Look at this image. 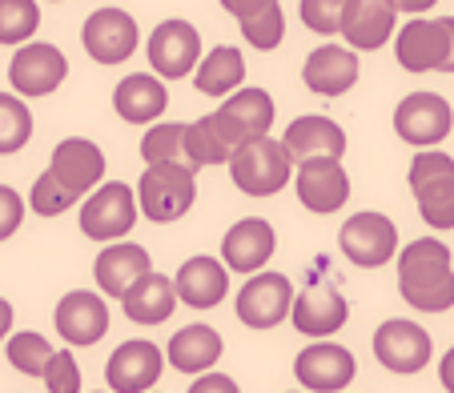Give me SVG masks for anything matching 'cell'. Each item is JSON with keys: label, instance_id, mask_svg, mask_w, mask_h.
<instances>
[{"label": "cell", "instance_id": "6da1fadb", "mask_svg": "<svg viewBox=\"0 0 454 393\" xmlns=\"http://www.w3.org/2000/svg\"><path fill=\"white\" fill-rule=\"evenodd\" d=\"M398 293L422 313L454 309V257L438 237H419L398 253Z\"/></svg>", "mask_w": 454, "mask_h": 393}, {"label": "cell", "instance_id": "7a4b0ae2", "mask_svg": "<svg viewBox=\"0 0 454 393\" xmlns=\"http://www.w3.org/2000/svg\"><path fill=\"white\" fill-rule=\"evenodd\" d=\"M198 196V173L185 161L145 165L137 181V213H145L153 225H169L193 209Z\"/></svg>", "mask_w": 454, "mask_h": 393}, {"label": "cell", "instance_id": "3957f363", "mask_svg": "<svg viewBox=\"0 0 454 393\" xmlns=\"http://www.w3.org/2000/svg\"><path fill=\"white\" fill-rule=\"evenodd\" d=\"M230 173H233V185L246 196H274L290 185L294 161L286 157L282 141L254 137L230 157Z\"/></svg>", "mask_w": 454, "mask_h": 393}, {"label": "cell", "instance_id": "277c9868", "mask_svg": "<svg viewBox=\"0 0 454 393\" xmlns=\"http://www.w3.org/2000/svg\"><path fill=\"white\" fill-rule=\"evenodd\" d=\"M137 225V193L125 181H101L81 205V233L93 241H121Z\"/></svg>", "mask_w": 454, "mask_h": 393}, {"label": "cell", "instance_id": "5b68a950", "mask_svg": "<svg viewBox=\"0 0 454 393\" xmlns=\"http://www.w3.org/2000/svg\"><path fill=\"white\" fill-rule=\"evenodd\" d=\"M338 249L350 266L358 269H378L386 266L390 257H398V225L386 213H354L346 217V225L338 229Z\"/></svg>", "mask_w": 454, "mask_h": 393}, {"label": "cell", "instance_id": "8992f818", "mask_svg": "<svg viewBox=\"0 0 454 393\" xmlns=\"http://www.w3.org/2000/svg\"><path fill=\"white\" fill-rule=\"evenodd\" d=\"M290 305H294V285L286 274H249V281L238 289V321L249 325V329H274L290 317Z\"/></svg>", "mask_w": 454, "mask_h": 393}, {"label": "cell", "instance_id": "52a82bcc", "mask_svg": "<svg viewBox=\"0 0 454 393\" xmlns=\"http://www.w3.org/2000/svg\"><path fill=\"white\" fill-rule=\"evenodd\" d=\"M430 353H434V345H430V334L419 321L390 317V321H382L374 329V358L390 374H403V377L419 374V369L430 366Z\"/></svg>", "mask_w": 454, "mask_h": 393}, {"label": "cell", "instance_id": "ba28073f", "mask_svg": "<svg viewBox=\"0 0 454 393\" xmlns=\"http://www.w3.org/2000/svg\"><path fill=\"white\" fill-rule=\"evenodd\" d=\"M450 128H454V109L438 93H411L395 109V133L406 145L430 149L450 137Z\"/></svg>", "mask_w": 454, "mask_h": 393}, {"label": "cell", "instance_id": "9c48e42d", "mask_svg": "<svg viewBox=\"0 0 454 393\" xmlns=\"http://www.w3.org/2000/svg\"><path fill=\"white\" fill-rule=\"evenodd\" d=\"M65 77H69L65 52L44 41H25L9 65V85L17 89L20 96H49L65 85Z\"/></svg>", "mask_w": 454, "mask_h": 393}, {"label": "cell", "instance_id": "30bf717a", "mask_svg": "<svg viewBox=\"0 0 454 393\" xmlns=\"http://www.w3.org/2000/svg\"><path fill=\"white\" fill-rule=\"evenodd\" d=\"M294 189H298L301 205L322 217L338 213V209L350 201V177H346L338 157H306V161H298Z\"/></svg>", "mask_w": 454, "mask_h": 393}, {"label": "cell", "instance_id": "8fae6325", "mask_svg": "<svg viewBox=\"0 0 454 393\" xmlns=\"http://www.w3.org/2000/svg\"><path fill=\"white\" fill-rule=\"evenodd\" d=\"M149 65L161 81H181L198 69L201 60V33L189 20H161L149 36Z\"/></svg>", "mask_w": 454, "mask_h": 393}, {"label": "cell", "instance_id": "7c38bea8", "mask_svg": "<svg viewBox=\"0 0 454 393\" xmlns=\"http://www.w3.org/2000/svg\"><path fill=\"white\" fill-rule=\"evenodd\" d=\"M358 366H354V353L346 345H334V342H314L294 358V377L306 385L309 393H342L346 385L354 381Z\"/></svg>", "mask_w": 454, "mask_h": 393}, {"label": "cell", "instance_id": "4fadbf2b", "mask_svg": "<svg viewBox=\"0 0 454 393\" xmlns=\"http://www.w3.org/2000/svg\"><path fill=\"white\" fill-rule=\"evenodd\" d=\"M49 173L60 189L69 196H85L101 185L105 177V153L101 145H93L89 137H65L57 149H52V161H49Z\"/></svg>", "mask_w": 454, "mask_h": 393}, {"label": "cell", "instance_id": "5bb4252c", "mask_svg": "<svg viewBox=\"0 0 454 393\" xmlns=\"http://www.w3.org/2000/svg\"><path fill=\"white\" fill-rule=\"evenodd\" d=\"M81 41L97 65H125L137 52V20L125 9H97L81 28Z\"/></svg>", "mask_w": 454, "mask_h": 393}, {"label": "cell", "instance_id": "9a60e30c", "mask_svg": "<svg viewBox=\"0 0 454 393\" xmlns=\"http://www.w3.org/2000/svg\"><path fill=\"white\" fill-rule=\"evenodd\" d=\"M57 334L69 345L85 350V345H97L105 334H109V305H105L101 293L93 289H73L57 301Z\"/></svg>", "mask_w": 454, "mask_h": 393}, {"label": "cell", "instance_id": "2e32d148", "mask_svg": "<svg viewBox=\"0 0 454 393\" xmlns=\"http://www.w3.org/2000/svg\"><path fill=\"white\" fill-rule=\"evenodd\" d=\"M165 353L153 342H125L113 350L109 366H105V385L109 393H149L161 381Z\"/></svg>", "mask_w": 454, "mask_h": 393}, {"label": "cell", "instance_id": "e0dca14e", "mask_svg": "<svg viewBox=\"0 0 454 393\" xmlns=\"http://www.w3.org/2000/svg\"><path fill=\"white\" fill-rule=\"evenodd\" d=\"M446 49H450V33L446 20H422L414 17L411 25H403L395 33V57L406 73H442L446 65Z\"/></svg>", "mask_w": 454, "mask_h": 393}, {"label": "cell", "instance_id": "ac0fdd59", "mask_svg": "<svg viewBox=\"0 0 454 393\" xmlns=\"http://www.w3.org/2000/svg\"><path fill=\"white\" fill-rule=\"evenodd\" d=\"M278 249V233L266 217H241L222 237V266L230 274H257Z\"/></svg>", "mask_w": 454, "mask_h": 393}, {"label": "cell", "instance_id": "d6986e66", "mask_svg": "<svg viewBox=\"0 0 454 393\" xmlns=\"http://www.w3.org/2000/svg\"><path fill=\"white\" fill-rule=\"evenodd\" d=\"M338 33L346 36L350 49L374 52L398 33V12H395L390 0H346V12H342Z\"/></svg>", "mask_w": 454, "mask_h": 393}, {"label": "cell", "instance_id": "ffe728a7", "mask_svg": "<svg viewBox=\"0 0 454 393\" xmlns=\"http://www.w3.org/2000/svg\"><path fill=\"white\" fill-rule=\"evenodd\" d=\"M290 317H294V329H298V334L330 337L350 321V305H346V297L338 289H330V285H306V289L294 297Z\"/></svg>", "mask_w": 454, "mask_h": 393}, {"label": "cell", "instance_id": "44dd1931", "mask_svg": "<svg viewBox=\"0 0 454 393\" xmlns=\"http://www.w3.org/2000/svg\"><path fill=\"white\" fill-rule=\"evenodd\" d=\"M301 81L309 93L317 96H342L358 85V52L342 49V44H322L306 57L301 65Z\"/></svg>", "mask_w": 454, "mask_h": 393}, {"label": "cell", "instance_id": "7402d4cb", "mask_svg": "<svg viewBox=\"0 0 454 393\" xmlns=\"http://www.w3.org/2000/svg\"><path fill=\"white\" fill-rule=\"evenodd\" d=\"M173 289H177V301H185V305L214 309L230 293V269L217 257H189L173 277Z\"/></svg>", "mask_w": 454, "mask_h": 393}, {"label": "cell", "instance_id": "603a6c76", "mask_svg": "<svg viewBox=\"0 0 454 393\" xmlns=\"http://www.w3.org/2000/svg\"><path fill=\"white\" fill-rule=\"evenodd\" d=\"M282 149L294 165L306 157H342L346 153V133L338 128V120L330 117H294L290 128L282 133Z\"/></svg>", "mask_w": 454, "mask_h": 393}, {"label": "cell", "instance_id": "cb8c5ba5", "mask_svg": "<svg viewBox=\"0 0 454 393\" xmlns=\"http://www.w3.org/2000/svg\"><path fill=\"white\" fill-rule=\"evenodd\" d=\"M165 104H169V89L157 73H133L113 89V109L129 125H153L165 112Z\"/></svg>", "mask_w": 454, "mask_h": 393}, {"label": "cell", "instance_id": "d4e9b609", "mask_svg": "<svg viewBox=\"0 0 454 393\" xmlns=\"http://www.w3.org/2000/svg\"><path fill=\"white\" fill-rule=\"evenodd\" d=\"M121 305H125L129 321H137V325H165L173 317V309H177V289H173V277L153 274V269H149L145 277H137V281L121 293Z\"/></svg>", "mask_w": 454, "mask_h": 393}, {"label": "cell", "instance_id": "484cf974", "mask_svg": "<svg viewBox=\"0 0 454 393\" xmlns=\"http://www.w3.org/2000/svg\"><path fill=\"white\" fill-rule=\"evenodd\" d=\"M149 269H153L149 253L141 245H133V241H109V249L93 261L97 289L109 293V297H121V293L137 281V277H145Z\"/></svg>", "mask_w": 454, "mask_h": 393}, {"label": "cell", "instance_id": "4316f807", "mask_svg": "<svg viewBox=\"0 0 454 393\" xmlns=\"http://www.w3.org/2000/svg\"><path fill=\"white\" fill-rule=\"evenodd\" d=\"M225 353L222 334L214 325H185L169 337L165 345V361H169L177 374H206V369L217 366V358Z\"/></svg>", "mask_w": 454, "mask_h": 393}, {"label": "cell", "instance_id": "83f0119b", "mask_svg": "<svg viewBox=\"0 0 454 393\" xmlns=\"http://www.w3.org/2000/svg\"><path fill=\"white\" fill-rule=\"evenodd\" d=\"M241 81H246V60H241V52L230 49V44L209 49L206 57L198 60V69H193V85H198L201 96H230L241 89Z\"/></svg>", "mask_w": 454, "mask_h": 393}, {"label": "cell", "instance_id": "f1b7e54d", "mask_svg": "<svg viewBox=\"0 0 454 393\" xmlns=\"http://www.w3.org/2000/svg\"><path fill=\"white\" fill-rule=\"evenodd\" d=\"M217 109L225 112V117L233 120V125L241 128V137L254 141V137H270V128H274V96L266 93V89H238V93L222 96V104Z\"/></svg>", "mask_w": 454, "mask_h": 393}, {"label": "cell", "instance_id": "f546056e", "mask_svg": "<svg viewBox=\"0 0 454 393\" xmlns=\"http://www.w3.org/2000/svg\"><path fill=\"white\" fill-rule=\"evenodd\" d=\"M233 149L230 141H225V133L217 128L214 112L209 117H198L193 125H185V165L193 173L201 169V165H230Z\"/></svg>", "mask_w": 454, "mask_h": 393}, {"label": "cell", "instance_id": "4dcf8cb0", "mask_svg": "<svg viewBox=\"0 0 454 393\" xmlns=\"http://www.w3.org/2000/svg\"><path fill=\"white\" fill-rule=\"evenodd\" d=\"M430 229H454V177H434L411 189Z\"/></svg>", "mask_w": 454, "mask_h": 393}, {"label": "cell", "instance_id": "1f68e13d", "mask_svg": "<svg viewBox=\"0 0 454 393\" xmlns=\"http://www.w3.org/2000/svg\"><path fill=\"white\" fill-rule=\"evenodd\" d=\"M33 137V112L20 96L0 93V157H12Z\"/></svg>", "mask_w": 454, "mask_h": 393}, {"label": "cell", "instance_id": "d6a6232c", "mask_svg": "<svg viewBox=\"0 0 454 393\" xmlns=\"http://www.w3.org/2000/svg\"><path fill=\"white\" fill-rule=\"evenodd\" d=\"M238 25H241V36H246L254 49L270 52V49H278L282 36H286V12H282L278 0H266L262 9H254L249 17H241Z\"/></svg>", "mask_w": 454, "mask_h": 393}, {"label": "cell", "instance_id": "836d02e7", "mask_svg": "<svg viewBox=\"0 0 454 393\" xmlns=\"http://www.w3.org/2000/svg\"><path fill=\"white\" fill-rule=\"evenodd\" d=\"M4 358H9V366L17 369V374L41 377L44 366H49V358H52V345L44 342L36 329H25V334H12L9 342H4Z\"/></svg>", "mask_w": 454, "mask_h": 393}, {"label": "cell", "instance_id": "e575fe53", "mask_svg": "<svg viewBox=\"0 0 454 393\" xmlns=\"http://www.w3.org/2000/svg\"><path fill=\"white\" fill-rule=\"evenodd\" d=\"M141 157L145 165H169L185 161V125L181 120H161L141 137Z\"/></svg>", "mask_w": 454, "mask_h": 393}, {"label": "cell", "instance_id": "d590c367", "mask_svg": "<svg viewBox=\"0 0 454 393\" xmlns=\"http://www.w3.org/2000/svg\"><path fill=\"white\" fill-rule=\"evenodd\" d=\"M41 28L36 0H0V44H25Z\"/></svg>", "mask_w": 454, "mask_h": 393}, {"label": "cell", "instance_id": "8d00e7d4", "mask_svg": "<svg viewBox=\"0 0 454 393\" xmlns=\"http://www.w3.org/2000/svg\"><path fill=\"white\" fill-rule=\"evenodd\" d=\"M73 205H77V196L65 193V189L52 181L49 169L33 181V189H28V209H33L36 217H60L65 209H73Z\"/></svg>", "mask_w": 454, "mask_h": 393}, {"label": "cell", "instance_id": "74e56055", "mask_svg": "<svg viewBox=\"0 0 454 393\" xmlns=\"http://www.w3.org/2000/svg\"><path fill=\"white\" fill-rule=\"evenodd\" d=\"M298 12H301V25H306L309 33L334 36V33H338V25H342L346 0H301Z\"/></svg>", "mask_w": 454, "mask_h": 393}, {"label": "cell", "instance_id": "f35d334b", "mask_svg": "<svg viewBox=\"0 0 454 393\" xmlns=\"http://www.w3.org/2000/svg\"><path fill=\"white\" fill-rule=\"evenodd\" d=\"M41 377H44V385H49V393H81V366L69 350H60V353L52 350Z\"/></svg>", "mask_w": 454, "mask_h": 393}, {"label": "cell", "instance_id": "ab89813d", "mask_svg": "<svg viewBox=\"0 0 454 393\" xmlns=\"http://www.w3.org/2000/svg\"><path fill=\"white\" fill-rule=\"evenodd\" d=\"M25 221V201L12 185H0V241H9Z\"/></svg>", "mask_w": 454, "mask_h": 393}, {"label": "cell", "instance_id": "60d3db41", "mask_svg": "<svg viewBox=\"0 0 454 393\" xmlns=\"http://www.w3.org/2000/svg\"><path fill=\"white\" fill-rule=\"evenodd\" d=\"M189 393H241V385L230 374H201L198 381L189 385Z\"/></svg>", "mask_w": 454, "mask_h": 393}, {"label": "cell", "instance_id": "b9f144b4", "mask_svg": "<svg viewBox=\"0 0 454 393\" xmlns=\"http://www.w3.org/2000/svg\"><path fill=\"white\" fill-rule=\"evenodd\" d=\"M438 381H442V389L454 393V345L442 353V361H438Z\"/></svg>", "mask_w": 454, "mask_h": 393}, {"label": "cell", "instance_id": "7bdbcfd3", "mask_svg": "<svg viewBox=\"0 0 454 393\" xmlns=\"http://www.w3.org/2000/svg\"><path fill=\"white\" fill-rule=\"evenodd\" d=\"M262 4H266V0H222V9L225 12H233V17H249V12H254V9H262Z\"/></svg>", "mask_w": 454, "mask_h": 393}, {"label": "cell", "instance_id": "ee69618b", "mask_svg": "<svg viewBox=\"0 0 454 393\" xmlns=\"http://www.w3.org/2000/svg\"><path fill=\"white\" fill-rule=\"evenodd\" d=\"M395 4V12H411V17H422L427 9H434L438 0H390Z\"/></svg>", "mask_w": 454, "mask_h": 393}, {"label": "cell", "instance_id": "f6af8a7d", "mask_svg": "<svg viewBox=\"0 0 454 393\" xmlns=\"http://www.w3.org/2000/svg\"><path fill=\"white\" fill-rule=\"evenodd\" d=\"M9 329H12V305L4 297H0V342L9 337Z\"/></svg>", "mask_w": 454, "mask_h": 393}, {"label": "cell", "instance_id": "bcb514c9", "mask_svg": "<svg viewBox=\"0 0 454 393\" xmlns=\"http://www.w3.org/2000/svg\"><path fill=\"white\" fill-rule=\"evenodd\" d=\"M446 20V33H450V49H446V65L442 73H454V17H442Z\"/></svg>", "mask_w": 454, "mask_h": 393}, {"label": "cell", "instance_id": "7dc6e473", "mask_svg": "<svg viewBox=\"0 0 454 393\" xmlns=\"http://www.w3.org/2000/svg\"><path fill=\"white\" fill-rule=\"evenodd\" d=\"M149 393H157V389H149Z\"/></svg>", "mask_w": 454, "mask_h": 393}, {"label": "cell", "instance_id": "c3c4849f", "mask_svg": "<svg viewBox=\"0 0 454 393\" xmlns=\"http://www.w3.org/2000/svg\"><path fill=\"white\" fill-rule=\"evenodd\" d=\"M97 393H101V389H97Z\"/></svg>", "mask_w": 454, "mask_h": 393}]
</instances>
